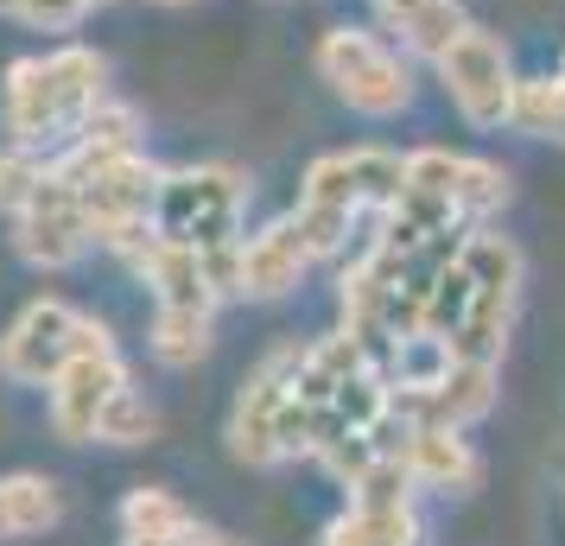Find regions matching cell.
Wrapping results in <instances>:
<instances>
[{"mask_svg":"<svg viewBox=\"0 0 565 546\" xmlns=\"http://www.w3.org/2000/svg\"><path fill=\"white\" fill-rule=\"evenodd\" d=\"M191 527H198V515L172 490H159V483H140L121 502V540H179Z\"/></svg>","mask_w":565,"mask_h":546,"instance_id":"18","label":"cell"},{"mask_svg":"<svg viewBox=\"0 0 565 546\" xmlns=\"http://www.w3.org/2000/svg\"><path fill=\"white\" fill-rule=\"evenodd\" d=\"M438 83H445V96L458 103V115L470 128H514L521 77H514L509 45L495 32H483V26L463 32L458 45L438 57Z\"/></svg>","mask_w":565,"mask_h":546,"instance_id":"6","label":"cell"},{"mask_svg":"<svg viewBox=\"0 0 565 546\" xmlns=\"http://www.w3.org/2000/svg\"><path fill=\"white\" fill-rule=\"evenodd\" d=\"M382 7V20L394 26V20H407V13H419V7H433V0H375Z\"/></svg>","mask_w":565,"mask_h":546,"instance_id":"25","label":"cell"},{"mask_svg":"<svg viewBox=\"0 0 565 546\" xmlns=\"http://www.w3.org/2000/svg\"><path fill=\"white\" fill-rule=\"evenodd\" d=\"M184 546H235V540H223V534H210V527H191V534H184Z\"/></svg>","mask_w":565,"mask_h":546,"instance_id":"26","label":"cell"},{"mask_svg":"<svg viewBox=\"0 0 565 546\" xmlns=\"http://www.w3.org/2000/svg\"><path fill=\"white\" fill-rule=\"evenodd\" d=\"M292 216H299V229H306V242L318 248V260H324V255H343V248H350V229H356V210H337V204H306V197H299V210H292Z\"/></svg>","mask_w":565,"mask_h":546,"instance_id":"23","label":"cell"},{"mask_svg":"<svg viewBox=\"0 0 565 546\" xmlns=\"http://www.w3.org/2000/svg\"><path fill=\"white\" fill-rule=\"evenodd\" d=\"M108 103V64L89 45H57L45 57H20L0 89V115L13 147L26 153H52Z\"/></svg>","mask_w":565,"mask_h":546,"instance_id":"1","label":"cell"},{"mask_svg":"<svg viewBox=\"0 0 565 546\" xmlns=\"http://www.w3.org/2000/svg\"><path fill=\"white\" fill-rule=\"evenodd\" d=\"M553 77H559V83H565V64H559V71H553Z\"/></svg>","mask_w":565,"mask_h":546,"instance_id":"29","label":"cell"},{"mask_svg":"<svg viewBox=\"0 0 565 546\" xmlns=\"http://www.w3.org/2000/svg\"><path fill=\"white\" fill-rule=\"evenodd\" d=\"M121 153H140V115H134L128 103H103L77 128L71 153L57 159V172H64V179H89L96 165H108V159H121Z\"/></svg>","mask_w":565,"mask_h":546,"instance_id":"15","label":"cell"},{"mask_svg":"<svg viewBox=\"0 0 565 546\" xmlns=\"http://www.w3.org/2000/svg\"><path fill=\"white\" fill-rule=\"evenodd\" d=\"M458 255L470 267V280H477V299H470L451 350H458L463 363H502L509 331H514V306H521V248H514L509 235L477 223V229H463Z\"/></svg>","mask_w":565,"mask_h":546,"instance_id":"2","label":"cell"},{"mask_svg":"<svg viewBox=\"0 0 565 546\" xmlns=\"http://www.w3.org/2000/svg\"><path fill=\"white\" fill-rule=\"evenodd\" d=\"M159 7H191V0H159Z\"/></svg>","mask_w":565,"mask_h":546,"instance_id":"28","label":"cell"},{"mask_svg":"<svg viewBox=\"0 0 565 546\" xmlns=\"http://www.w3.org/2000/svg\"><path fill=\"white\" fill-rule=\"evenodd\" d=\"M514 128L534 140H559L565 147V83L559 77H521L514 96Z\"/></svg>","mask_w":565,"mask_h":546,"instance_id":"21","label":"cell"},{"mask_svg":"<svg viewBox=\"0 0 565 546\" xmlns=\"http://www.w3.org/2000/svg\"><path fill=\"white\" fill-rule=\"evenodd\" d=\"M57 515H64V490L52 477H39V470L0 477V546L45 534V527H57Z\"/></svg>","mask_w":565,"mask_h":546,"instance_id":"16","label":"cell"},{"mask_svg":"<svg viewBox=\"0 0 565 546\" xmlns=\"http://www.w3.org/2000/svg\"><path fill=\"white\" fill-rule=\"evenodd\" d=\"M318 77L337 89V103H350L369 121H387L413 103V64L369 26L324 32L318 39Z\"/></svg>","mask_w":565,"mask_h":546,"instance_id":"3","label":"cell"},{"mask_svg":"<svg viewBox=\"0 0 565 546\" xmlns=\"http://www.w3.org/2000/svg\"><path fill=\"white\" fill-rule=\"evenodd\" d=\"M39 179H45L39 153H26V147H7V153H0V210H7V216H20Z\"/></svg>","mask_w":565,"mask_h":546,"instance_id":"24","label":"cell"},{"mask_svg":"<svg viewBox=\"0 0 565 546\" xmlns=\"http://www.w3.org/2000/svg\"><path fill=\"white\" fill-rule=\"evenodd\" d=\"M77 324H83V312H71L64 299H32L26 312L0 331V375L7 382H45L52 388V375L77 350Z\"/></svg>","mask_w":565,"mask_h":546,"instance_id":"10","label":"cell"},{"mask_svg":"<svg viewBox=\"0 0 565 546\" xmlns=\"http://www.w3.org/2000/svg\"><path fill=\"white\" fill-rule=\"evenodd\" d=\"M318 546H419L413 502H350Z\"/></svg>","mask_w":565,"mask_h":546,"instance_id":"17","label":"cell"},{"mask_svg":"<svg viewBox=\"0 0 565 546\" xmlns=\"http://www.w3.org/2000/svg\"><path fill=\"white\" fill-rule=\"evenodd\" d=\"M394 32H401V45H407L413 57H433L438 64V57L470 32V13H463V0H433V7H419L407 20H394Z\"/></svg>","mask_w":565,"mask_h":546,"instance_id":"20","label":"cell"},{"mask_svg":"<svg viewBox=\"0 0 565 546\" xmlns=\"http://www.w3.org/2000/svg\"><path fill=\"white\" fill-rule=\"evenodd\" d=\"M407 184V153L394 147H350V153H324L306 165L299 197L306 204H337V210H387Z\"/></svg>","mask_w":565,"mask_h":546,"instance_id":"9","label":"cell"},{"mask_svg":"<svg viewBox=\"0 0 565 546\" xmlns=\"http://www.w3.org/2000/svg\"><path fill=\"white\" fill-rule=\"evenodd\" d=\"M242 197H248V184L235 165H184V172L159 179L153 223L172 242L223 248V242H242Z\"/></svg>","mask_w":565,"mask_h":546,"instance_id":"4","label":"cell"},{"mask_svg":"<svg viewBox=\"0 0 565 546\" xmlns=\"http://www.w3.org/2000/svg\"><path fill=\"white\" fill-rule=\"evenodd\" d=\"M394 458L407 464V477L419 490H433V495H470L483 483V458L470 451L463 426H407V439H401Z\"/></svg>","mask_w":565,"mask_h":546,"instance_id":"13","label":"cell"},{"mask_svg":"<svg viewBox=\"0 0 565 546\" xmlns=\"http://www.w3.org/2000/svg\"><path fill=\"white\" fill-rule=\"evenodd\" d=\"M121 388H128V363H121V350H115V338H108V324L83 318L71 363L52 375V432L64 445H89L103 407Z\"/></svg>","mask_w":565,"mask_h":546,"instance_id":"5","label":"cell"},{"mask_svg":"<svg viewBox=\"0 0 565 546\" xmlns=\"http://www.w3.org/2000/svg\"><path fill=\"white\" fill-rule=\"evenodd\" d=\"M318 248L306 242L299 216H280L260 235H242V299H286L311 274Z\"/></svg>","mask_w":565,"mask_h":546,"instance_id":"12","label":"cell"},{"mask_svg":"<svg viewBox=\"0 0 565 546\" xmlns=\"http://www.w3.org/2000/svg\"><path fill=\"white\" fill-rule=\"evenodd\" d=\"M134 274L153 287V306H198V312H216V299H223V292L210 287L204 255H198L191 242H172V235H159L153 248L134 260Z\"/></svg>","mask_w":565,"mask_h":546,"instance_id":"14","label":"cell"},{"mask_svg":"<svg viewBox=\"0 0 565 546\" xmlns=\"http://www.w3.org/2000/svg\"><path fill=\"white\" fill-rule=\"evenodd\" d=\"M306 356V343H280L274 356H260V368L242 382L230 407V451L248 470L286 464V400H292V368Z\"/></svg>","mask_w":565,"mask_h":546,"instance_id":"7","label":"cell"},{"mask_svg":"<svg viewBox=\"0 0 565 546\" xmlns=\"http://www.w3.org/2000/svg\"><path fill=\"white\" fill-rule=\"evenodd\" d=\"M407 184L445 197L463 223H483V216H495V210L509 204V172H502L495 159L445 153V147H419V153H407Z\"/></svg>","mask_w":565,"mask_h":546,"instance_id":"11","label":"cell"},{"mask_svg":"<svg viewBox=\"0 0 565 546\" xmlns=\"http://www.w3.org/2000/svg\"><path fill=\"white\" fill-rule=\"evenodd\" d=\"M159 432V414L147 407V394L134 388H121L115 400L103 407V419H96V445H147Z\"/></svg>","mask_w":565,"mask_h":546,"instance_id":"22","label":"cell"},{"mask_svg":"<svg viewBox=\"0 0 565 546\" xmlns=\"http://www.w3.org/2000/svg\"><path fill=\"white\" fill-rule=\"evenodd\" d=\"M83 7H89V13H96V7H108V0H83Z\"/></svg>","mask_w":565,"mask_h":546,"instance_id":"27","label":"cell"},{"mask_svg":"<svg viewBox=\"0 0 565 546\" xmlns=\"http://www.w3.org/2000/svg\"><path fill=\"white\" fill-rule=\"evenodd\" d=\"M153 356L166 368H191L210 356V312L198 306H153Z\"/></svg>","mask_w":565,"mask_h":546,"instance_id":"19","label":"cell"},{"mask_svg":"<svg viewBox=\"0 0 565 546\" xmlns=\"http://www.w3.org/2000/svg\"><path fill=\"white\" fill-rule=\"evenodd\" d=\"M13 248L32 267H45V274H64L71 260H83V248H89V216H83L77 179H64L57 165H45V179L32 184L26 210L13 216Z\"/></svg>","mask_w":565,"mask_h":546,"instance_id":"8","label":"cell"}]
</instances>
